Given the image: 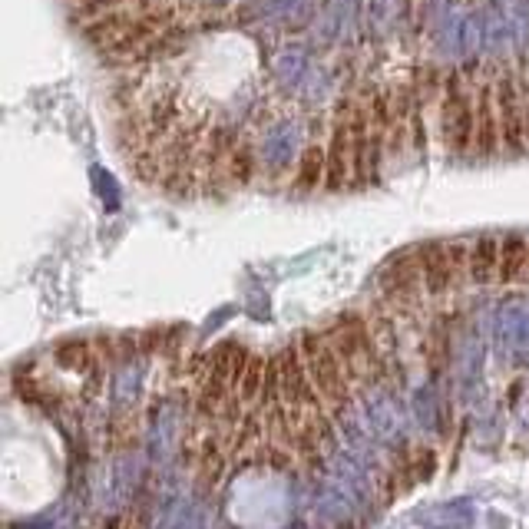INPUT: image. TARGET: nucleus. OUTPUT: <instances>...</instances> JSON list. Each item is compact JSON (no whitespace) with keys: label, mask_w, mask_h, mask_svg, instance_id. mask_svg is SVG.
I'll use <instances>...</instances> for the list:
<instances>
[{"label":"nucleus","mask_w":529,"mask_h":529,"mask_svg":"<svg viewBox=\"0 0 529 529\" xmlns=\"http://www.w3.org/2000/svg\"><path fill=\"white\" fill-rule=\"evenodd\" d=\"M93 182H96V192H100V199L103 205L110 212L120 209V189H116V182L110 172H103V169H93Z\"/></svg>","instance_id":"nucleus-14"},{"label":"nucleus","mask_w":529,"mask_h":529,"mask_svg":"<svg viewBox=\"0 0 529 529\" xmlns=\"http://www.w3.org/2000/svg\"><path fill=\"white\" fill-rule=\"evenodd\" d=\"M500 252H503V235H477L470 242L467 278L473 285L487 288L500 278Z\"/></svg>","instance_id":"nucleus-7"},{"label":"nucleus","mask_w":529,"mask_h":529,"mask_svg":"<svg viewBox=\"0 0 529 529\" xmlns=\"http://www.w3.org/2000/svg\"><path fill=\"white\" fill-rule=\"evenodd\" d=\"M417 252H420V265H424V285L430 298L447 295L467 275L470 242H427Z\"/></svg>","instance_id":"nucleus-4"},{"label":"nucleus","mask_w":529,"mask_h":529,"mask_svg":"<svg viewBox=\"0 0 529 529\" xmlns=\"http://www.w3.org/2000/svg\"><path fill=\"white\" fill-rule=\"evenodd\" d=\"M20 529H47V523H30V526H20Z\"/></svg>","instance_id":"nucleus-16"},{"label":"nucleus","mask_w":529,"mask_h":529,"mask_svg":"<svg viewBox=\"0 0 529 529\" xmlns=\"http://www.w3.org/2000/svg\"><path fill=\"white\" fill-rule=\"evenodd\" d=\"M493 348L500 361L529 364V305L526 298L510 295L493 311Z\"/></svg>","instance_id":"nucleus-5"},{"label":"nucleus","mask_w":529,"mask_h":529,"mask_svg":"<svg viewBox=\"0 0 529 529\" xmlns=\"http://www.w3.org/2000/svg\"><path fill=\"white\" fill-rule=\"evenodd\" d=\"M414 417H417V424L427 430V434H437V430H440V420H444V394H440V387L434 381L424 384V387H417Z\"/></svg>","instance_id":"nucleus-13"},{"label":"nucleus","mask_w":529,"mask_h":529,"mask_svg":"<svg viewBox=\"0 0 529 529\" xmlns=\"http://www.w3.org/2000/svg\"><path fill=\"white\" fill-rule=\"evenodd\" d=\"M473 520H477V506H473V500H467V496L427 506V510L417 513V523L427 529H470Z\"/></svg>","instance_id":"nucleus-8"},{"label":"nucleus","mask_w":529,"mask_h":529,"mask_svg":"<svg viewBox=\"0 0 529 529\" xmlns=\"http://www.w3.org/2000/svg\"><path fill=\"white\" fill-rule=\"evenodd\" d=\"M143 374H146V361L139 358V354H133V358H126L120 367H116L113 387H110L116 414H123V410H129V407L136 404L139 387H143Z\"/></svg>","instance_id":"nucleus-9"},{"label":"nucleus","mask_w":529,"mask_h":529,"mask_svg":"<svg viewBox=\"0 0 529 529\" xmlns=\"http://www.w3.org/2000/svg\"><path fill=\"white\" fill-rule=\"evenodd\" d=\"M354 397L361 401V410L371 424L377 444L404 450L407 444V410L397 401L391 381H351Z\"/></svg>","instance_id":"nucleus-2"},{"label":"nucleus","mask_w":529,"mask_h":529,"mask_svg":"<svg viewBox=\"0 0 529 529\" xmlns=\"http://www.w3.org/2000/svg\"><path fill=\"white\" fill-rule=\"evenodd\" d=\"M440 139L453 159L473 156V133H477V103H473V80L460 67H450L440 86Z\"/></svg>","instance_id":"nucleus-1"},{"label":"nucleus","mask_w":529,"mask_h":529,"mask_svg":"<svg viewBox=\"0 0 529 529\" xmlns=\"http://www.w3.org/2000/svg\"><path fill=\"white\" fill-rule=\"evenodd\" d=\"M57 361L63 364V367H86V344H77V341H70V344H63V348H57Z\"/></svg>","instance_id":"nucleus-15"},{"label":"nucleus","mask_w":529,"mask_h":529,"mask_svg":"<svg viewBox=\"0 0 529 529\" xmlns=\"http://www.w3.org/2000/svg\"><path fill=\"white\" fill-rule=\"evenodd\" d=\"M325 172H328V146L311 139L308 149L298 159L295 169V192H315L318 186H325Z\"/></svg>","instance_id":"nucleus-12"},{"label":"nucleus","mask_w":529,"mask_h":529,"mask_svg":"<svg viewBox=\"0 0 529 529\" xmlns=\"http://www.w3.org/2000/svg\"><path fill=\"white\" fill-rule=\"evenodd\" d=\"M179 414L172 404H156L153 407V437H149V447H153L156 460H169L172 453L179 450Z\"/></svg>","instance_id":"nucleus-10"},{"label":"nucleus","mask_w":529,"mask_h":529,"mask_svg":"<svg viewBox=\"0 0 529 529\" xmlns=\"http://www.w3.org/2000/svg\"><path fill=\"white\" fill-rule=\"evenodd\" d=\"M311 67H315V63H311V50L305 47V43H288V47L278 50L275 60H272V83L282 93L298 96L301 83L308 80Z\"/></svg>","instance_id":"nucleus-6"},{"label":"nucleus","mask_w":529,"mask_h":529,"mask_svg":"<svg viewBox=\"0 0 529 529\" xmlns=\"http://www.w3.org/2000/svg\"><path fill=\"white\" fill-rule=\"evenodd\" d=\"M305 149V126L295 116H275L258 133V159H262V172L268 176H285L288 169H298Z\"/></svg>","instance_id":"nucleus-3"},{"label":"nucleus","mask_w":529,"mask_h":529,"mask_svg":"<svg viewBox=\"0 0 529 529\" xmlns=\"http://www.w3.org/2000/svg\"><path fill=\"white\" fill-rule=\"evenodd\" d=\"M529 278V239L520 232L503 235V252H500V282L516 285Z\"/></svg>","instance_id":"nucleus-11"}]
</instances>
